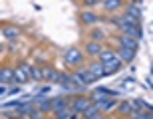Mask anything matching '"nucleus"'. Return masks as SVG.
<instances>
[{
    "label": "nucleus",
    "mask_w": 153,
    "mask_h": 119,
    "mask_svg": "<svg viewBox=\"0 0 153 119\" xmlns=\"http://www.w3.org/2000/svg\"><path fill=\"white\" fill-rule=\"evenodd\" d=\"M72 107V99L66 95H58L52 99V113H58V111H64V109Z\"/></svg>",
    "instance_id": "obj_8"
},
{
    "label": "nucleus",
    "mask_w": 153,
    "mask_h": 119,
    "mask_svg": "<svg viewBox=\"0 0 153 119\" xmlns=\"http://www.w3.org/2000/svg\"><path fill=\"white\" fill-rule=\"evenodd\" d=\"M20 68L26 72V74H32V66L30 64H26V62H20Z\"/></svg>",
    "instance_id": "obj_30"
},
{
    "label": "nucleus",
    "mask_w": 153,
    "mask_h": 119,
    "mask_svg": "<svg viewBox=\"0 0 153 119\" xmlns=\"http://www.w3.org/2000/svg\"><path fill=\"white\" fill-rule=\"evenodd\" d=\"M121 34H127L131 38H137L141 40L143 38V30H141V24H127L123 30H121Z\"/></svg>",
    "instance_id": "obj_16"
},
{
    "label": "nucleus",
    "mask_w": 153,
    "mask_h": 119,
    "mask_svg": "<svg viewBox=\"0 0 153 119\" xmlns=\"http://www.w3.org/2000/svg\"><path fill=\"white\" fill-rule=\"evenodd\" d=\"M28 119H46V113H44V111H40L38 107H34L32 111H30Z\"/></svg>",
    "instance_id": "obj_29"
},
{
    "label": "nucleus",
    "mask_w": 153,
    "mask_h": 119,
    "mask_svg": "<svg viewBox=\"0 0 153 119\" xmlns=\"http://www.w3.org/2000/svg\"><path fill=\"white\" fill-rule=\"evenodd\" d=\"M0 84H16V79H14V68H6V66H2L0 68Z\"/></svg>",
    "instance_id": "obj_17"
},
{
    "label": "nucleus",
    "mask_w": 153,
    "mask_h": 119,
    "mask_svg": "<svg viewBox=\"0 0 153 119\" xmlns=\"http://www.w3.org/2000/svg\"><path fill=\"white\" fill-rule=\"evenodd\" d=\"M133 113V109H131V101H119L117 103V115H121V117H125V115H131Z\"/></svg>",
    "instance_id": "obj_23"
},
{
    "label": "nucleus",
    "mask_w": 153,
    "mask_h": 119,
    "mask_svg": "<svg viewBox=\"0 0 153 119\" xmlns=\"http://www.w3.org/2000/svg\"><path fill=\"white\" fill-rule=\"evenodd\" d=\"M82 2V6L84 8H88V10H91V8H96V6H102L103 0H79Z\"/></svg>",
    "instance_id": "obj_26"
},
{
    "label": "nucleus",
    "mask_w": 153,
    "mask_h": 119,
    "mask_svg": "<svg viewBox=\"0 0 153 119\" xmlns=\"http://www.w3.org/2000/svg\"><path fill=\"white\" fill-rule=\"evenodd\" d=\"M117 48H129V50H135L139 48V40L137 38H131L127 34H119L117 36Z\"/></svg>",
    "instance_id": "obj_9"
},
{
    "label": "nucleus",
    "mask_w": 153,
    "mask_h": 119,
    "mask_svg": "<svg viewBox=\"0 0 153 119\" xmlns=\"http://www.w3.org/2000/svg\"><path fill=\"white\" fill-rule=\"evenodd\" d=\"M78 20H79V24H82V26H85V28H91V26H96V24L100 22V16H97L94 10H88V8H84V10H79Z\"/></svg>",
    "instance_id": "obj_4"
},
{
    "label": "nucleus",
    "mask_w": 153,
    "mask_h": 119,
    "mask_svg": "<svg viewBox=\"0 0 153 119\" xmlns=\"http://www.w3.org/2000/svg\"><path fill=\"white\" fill-rule=\"evenodd\" d=\"M123 14H127V16H131V18H135L137 22H141V18H143L141 8H139V2H137V0H127V2H125Z\"/></svg>",
    "instance_id": "obj_5"
},
{
    "label": "nucleus",
    "mask_w": 153,
    "mask_h": 119,
    "mask_svg": "<svg viewBox=\"0 0 153 119\" xmlns=\"http://www.w3.org/2000/svg\"><path fill=\"white\" fill-rule=\"evenodd\" d=\"M30 78H32V81H44V69L42 68H32V74H30Z\"/></svg>",
    "instance_id": "obj_25"
},
{
    "label": "nucleus",
    "mask_w": 153,
    "mask_h": 119,
    "mask_svg": "<svg viewBox=\"0 0 153 119\" xmlns=\"http://www.w3.org/2000/svg\"><path fill=\"white\" fill-rule=\"evenodd\" d=\"M135 50H129V48H117V56L123 60V64H131L135 60Z\"/></svg>",
    "instance_id": "obj_18"
},
{
    "label": "nucleus",
    "mask_w": 153,
    "mask_h": 119,
    "mask_svg": "<svg viewBox=\"0 0 153 119\" xmlns=\"http://www.w3.org/2000/svg\"><path fill=\"white\" fill-rule=\"evenodd\" d=\"M100 107V111L102 113H108V111H114L115 107H117V99L115 97H105V99H102V101H94Z\"/></svg>",
    "instance_id": "obj_14"
},
{
    "label": "nucleus",
    "mask_w": 153,
    "mask_h": 119,
    "mask_svg": "<svg viewBox=\"0 0 153 119\" xmlns=\"http://www.w3.org/2000/svg\"><path fill=\"white\" fill-rule=\"evenodd\" d=\"M103 66H105V75H114V74H117L119 69L123 68V60L117 56L115 60H109V62H105Z\"/></svg>",
    "instance_id": "obj_15"
},
{
    "label": "nucleus",
    "mask_w": 153,
    "mask_h": 119,
    "mask_svg": "<svg viewBox=\"0 0 153 119\" xmlns=\"http://www.w3.org/2000/svg\"><path fill=\"white\" fill-rule=\"evenodd\" d=\"M102 8L108 12L109 16H111V14H119V12H123L125 2H121V0H103Z\"/></svg>",
    "instance_id": "obj_7"
},
{
    "label": "nucleus",
    "mask_w": 153,
    "mask_h": 119,
    "mask_svg": "<svg viewBox=\"0 0 153 119\" xmlns=\"http://www.w3.org/2000/svg\"><path fill=\"white\" fill-rule=\"evenodd\" d=\"M84 62H85L84 50H79L78 46L68 48L66 54H64V64H66V68H70V69H76V68H79V66H84Z\"/></svg>",
    "instance_id": "obj_1"
},
{
    "label": "nucleus",
    "mask_w": 153,
    "mask_h": 119,
    "mask_svg": "<svg viewBox=\"0 0 153 119\" xmlns=\"http://www.w3.org/2000/svg\"><path fill=\"white\" fill-rule=\"evenodd\" d=\"M103 115H105V113H102V111H100V113H96V115H90V117H82V119H105Z\"/></svg>",
    "instance_id": "obj_31"
},
{
    "label": "nucleus",
    "mask_w": 153,
    "mask_h": 119,
    "mask_svg": "<svg viewBox=\"0 0 153 119\" xmlns=\"http://www.w3.org/2000/svg\"><path fill=\"white\" fill-rule=\"evenodd\" d=\"M32 109H34V105H32V103H16L14 111H16V115H26V117H28Z\"/></svg>",
    "instance_id": "obj_24"
},
{
    "label": "nucleus",
    "mask_w": 153,
    "mask_h": 119,
    "mask_svg": "<svg viewBox=\"0 0 153 119\" xmlns=\"http://www.w3.org/2000/svg\"><path fill=\"white\" fill-rule=\"evenodd\" d=\"M20 34H22V30L18 26H12V24H4L2 26V38L4 40H16V38H20Z\"/></svg>",
    "instance_id": "obj_13"
},
{
    "label": "nucleus",
    "mask_w": 153,
    "mask_h": 119,
    "mask_svg": "<svg viewBox=\"0 0 153 119\" xmlns=\"http://www.w3.org/2000/svg\"><path fill=\"white\" fill-rule=\"evenodd\" d=\"M14 79H16L18 85H24V84H28L32 78H30V74H26V72L18 66V68H14Z\"/></svg>",
    "instance_id": "obj_19"
},
{
    "label": "nucleus",
    "mask_w": 153,
    "mask_h": 119,
    "mask_svg": "<svg viewBox=\"0 0 153 119\" xmlns=\"http://www.w3.org/2000/svg\"><path fill=\"white\" fill-rule=\"evenodd\" d=\"M115 58H117V50H114V48H108V46H105V48L102 50V54L97 56V60H102V62L105 64V62H109V60H115Z\"/></svg>",
    "instance_id": "obj_21"
},
{
    "label": "nucleus",
    "mask_w": 153,
    "mask_h": 119,
    "mask_svg": "<svg viewBox=\"0 0 153 119\" xmlns=\"http://www.w3.org/2000/svg\"><path fill=\"white\" fill-rule=\"evenodd\" d=\"M88 68H90V72L96 75L97 79H100V78H105V66H103L102 60H97V58H96V60H91V62L88 64Z\"/></svg>",
    "instance_id": "obj_12"
},
{
    "label": "nucleus",
    "mask_w": 153,
    "mask_h": 119,
    "mask_svg": "<svg viewBox=\"0 0 153 119\" xmlns=\"http://www.w3.org/2000/svg\"><path fill=\"white\" fill-rule=\"evenodd\" d=\"M74 113V109L68 107V109H64V111H58V113H54V119H70V115Z\"/></svg>",
    "instance_id": "obj_27"
},
{
    "label": "nucleus",
    "mask_w": 153,
    "mask_h": 119,
    "mask_svg": "<svg viewBox=\"0 0 153 119\" xmlns=\"http://www.w3.org/2000/svg\"><path fill=\"white\" fill-rule=\"evenodd\" d=\"M36 107L44 113L52 111V99H44V95H36Z\"/></svg>",
    "instance_id": "obj_20"
},
{
    "label": "nucleus",
    "mask_w": 153,
    "mask_h": 119,
    "mask_svg": "<svg viewBox=\"0 0 153 119\" xmlns=\"http://www.w3.org/2000/svg\"><path fill=\"white\" fill-rule=\"evenodd\" d=\"M42 69H44V81H46V84H60V78H62V74H60L56 68L42 66Z\"/></svg>",
    "instance_id": "obj_10"
},
{
    "label": "nucleus",
    "mask_w": 153,
    "mask_h": 119,
    "mask_svg": "<svg viewBox=\"0 0 153 119\" xmlns=\"http://www.w3.org/2000/svg\"><path fill=\"white\" fill-rule=\"evenodd\" d=\"M91 101H102L105 97H115V91H109L108 87H96V89L90 91Z\"/></svg>",
    "instance_id": "obj_11"
},
{
    "label": "nucleus",
    "mask_w": 153,
    "mask_h": 119,
    "mask_svg": "<svg viewBox=\"0 0 153 119\" xmlns=\"http://www.w3.org/2000/svg\"><path fill=\"white\" fill-rule=\"evenodd\" d=\"M6 119H28V117H26V115H16L14 113V115H8Z\"/></svg>",
    "instance_id": "obj_32"
},
{
    "label": "nucleus",
    "mask_w": 153,
    "mask_h": 119,
    "mask_svg": "<svg viewBox=\"0 0 153 119\" xmlns=\"http://www.w3.org/2000/svg\"><path fill=\"white\" fill-rule=\"evenodd\" d=\"M103 48H105V46H103V42H96V40H88V42L84 44L85 56H90V58H97L100 54H102Z\"/></svg>",
    "instance_id": "obj_6"
},
{
    "label": "nucleus",
    "mask_w": 153,
    "mask_h": 119,
    "mask_svg": "<svg viewBox=\"0 0 153 119\" xmlns=\"http://www.w3.org/2000/svg\"><path fill=\"white\" fill-rule=\"evenodd\" d=\"M72 78H74L76 84L84 85V87H88V85H91L94 81H97V78L90 72V68L88 66H79V68L72 69Z\"/></svg>",
    "instance_id": "obj_2"
},
{
    "label": "nucleus",
    "mask_w": 153,
    "mask_h": 119,
    "mask_svg": "<svg viewBox=\"0 0 153 119\" xmlns=\"http://www.w3.org/2000/svg\"><path fill=\"white\" fill-rule=\"evenodd\" d=\"M91 103H94V101H91V97L84 95V93H78V95L72 97V109H74L76 113H84Z\"/></svg>",
    "instance_id": "obj_3"
},
{
    "label": "nucleus",
    "mask_w": 153,
    "mask_h": 119,
    "mask_svg": "<svg viewBox=\"0 0 153 119\" xmlns=\"http://www.w3.org/2000/svg\"><path fill=\"white\" fill-rule=\"evenodd\" d=\"M121 2H127V0H121Z\"/></svg>",
    "instance_id": "obj_33"
},
{
    "label": "nucleus",
    "mask_w": 153,
    "mask_h": 119,
    "mask_svg": "<svg viewBox=\"0 0 153 119\" xmlns=\"http://www.w3.org/2000/svg\"><path fill=\"white\" fill-rule=\"evenodd\" d=\"M108 34L103 28H90V40H96V42H105Z\"/></svg>",
    "instance_id": "obj_22"
},
{
    "label": "nucleus",
    "mask_w": 153,
    "mask_h": 119,
    "mask_svg": "<svg viewBox=\"0 0 153 119\" xmlns=\"http://www.w3.org/2000/svg\"><path fill=\"white\" fill-rule=\"evenodd\" d=\"M96 113H100V107H97L96 103H91L90 107H88L84 113H82V117H90V115H96Z\"/></svg>",
    "instance_id": "obj_28"
}]
</instances>
